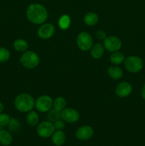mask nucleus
Returning a JSON list of instances; mask_svg holds the SVG:
<instances>
[{
    "mask_svg": "<svg viewBox=\"0 0 145 146\" xmlns=\"http://www.w3.org/2000/svg\"><path fill=\"white\" fill-rule=\"evenodd\" d=\"M26 15L28 21L36 25L43 24L48 17L47 9L39 3H33L27 7Z\"/></svg>",
    "mask_w": 145,
    "mask_h": 146,
    "instance_id": "1",
    "label": "nucleus"
},
{
    "mask_svg": "<svg viewBox=\"0 0 145 146\" xmlns=\"http://www.w3.org/2000/svg\"><path fill=\"white\" fill-rule=\"evenodd\" d=\"M14 107L21 113H28L35 107V100L34 97L26 93L18 94L14 101Z\"/></svg>",
    "mask_w": 145,
    "mask_h": 146,
    "instance_id": "2",
    "label": "nucleus"
},
{
    "mask_svg": "<svg viewBox=\"0 0 145 146\" xmlns=\"http://www.w3.org/2000/svg\"><path fill=\"white\" fill-rule=\"evenodd\" d=\"M19 62L25 68L34 69L39 65L40 57L34 51L27 50L25 52L22 53L19 58Z\"/></svg>",
    "mask_w": 145,
    "mask_h": 146,
    "instance_id": "3",
    "label": "nucleus"
},
{
    "mask_svg": "<svg viewBox=\"0 0 145 146\" xmlns=\"http://www.w3.org/2000/svg\"><path fill=\"white\" fill-rule=\"evenodd\" d=\"M125 69L129 73L136 74L142 69L144 66L143 61L137 56H129L124 61Z\"/></svg>",
    "mask_w": 145,
    "mask_h": 146,
    "instance_id": "4",
    "label": "nucleus"
},
{
    "mask_svg": "<svg viewBox=\"0 0 145 146\" xmlns=\"http://www.w3.org/2000/svg\"><path fill=\"white\" fill-rule=\"evenodd\" d=\"M77 46L82 51H88L93 45V39L90 34L87 31L79 33L76 39Z\"/></svg>",
    "mask_w": 145,
    "mask_h": 146,
    "instance_id": "5",
    "label": "nucleus"
},
{
    "mask_svg": "<svg viewBox=\"0 0 145 146\" xmlns=\"http://www.w3.org/2000/svg\"><path fill=\"white\" fill-rule=\"evenodd\" d=\"M55 129L53 123L48 121H42L38 123L36 127V133L42 138H48L51 137Z\"/></svg>",
    "mask_w": 145,
    "mask_h": 146,
    "instance_id": "6",
    "label": "nucleus"
},
{
    "mask_svg": "<svg viewBox=\"0 0 145 146\" xmlns=\"http://www.w3.org/2000/svg\"><path fill=\"white\" fill-rule=\"evenodd\" d=\"M53 102V100L50 96L42 95L35 101V108L38 112L46 113L52 108Z\"/></svg>",
    "mask_w": 145,
    "mask_h": 146,
    "instance_id": "7",
    "label": "nucleus"
},
{
    "mask_svg": "<svg viewBox=\"0 0 145 146\" xmlns=\"http://www.w3.org/2000/svg\"><path fill=\"white\" fill-rule=\"evenodd\" d=\"M122 43L121 39L116 36H107L103 41V46L105 50L111 53L119 51L122 48Z\"/></svg>",
    "mask_w": 145,
    "mask_h": 146,
    "instance_id": "8",
    "label": "nucleus"
},
{
    "mask_svg": "<svg viewBox=\"0 0 145 146\" xmlns=\"http://www.w3.org/2000/svg\"><path fill=\"white\" fill-rule=\"evenodd\" d=\"M55 26L51 23H44L38 29V36L43 40H48L54 35Z\"/></svg>",
    "mask_w": 145,
    "mask_h": 146,
    "instance_id": "9",
    "label": "nucleus"
},
{
    "mask_svg": "<svg viewBox=\"0 0 145 146\" xmlns=\"http://www.w3.org/2000/svg\"><path fill=\"white\" fill-rule=\"evenodd\" d=\"M61 119L68 123H74L80 119L79 112L72 108H65L61 111Z\"/></svg>",
    "mask_w": 145,
    "mask_h": 146,
    "instance_id": "10",
    "label": "nucleus"
},
{
    "mask_svg": "<svg viewBox=\"0 0 145 146\" xmlns=\"http://www.w3.org/2000/svg\"><path fill=\"white\" fill-rule=\"evenodd\" d=\"M94 135V130L88 125L80 126L75 131V137L79 141H85L90 139Z\"/></svg>",
    "mask_w": 145,
    "mask_h": 146,
    "instance_id": "11",
    "label": "nucleus"
},
{
    "mask_svg": "<svg viewBox=\"0 0 145 146\" xmlns=\"http://www.w3.org/2000/svg\"><path fill=\"white\" fill-rule=\"evenodd\" d=\"M115 92L119 98H126L132 94V86L129 82H121L116 86Z\"/></svg>",
    "mask_w": 145,
    "mask_h": 146,
    "instance_id": "12",
    "label": "nucleus"
},
{
    "mask_svg": "<svg viewBox=\"0 0 145 146\" xmlns=\"http://www.w3.org/2000/svg\"><path fill=\"white\" fill-rule=\"evenodd\" d=\"M51 141L55 146H62L66 141V135L63 131L55 130L51 135Z\"/></svg>",
    "mask_w": 145,
    "mask_h": 146,
    "instance_id": "13",
    "label": "nucleus"
},
{
    "mask_svg": "<svg viewBox=\"0 0 145 146\" xmlns=\"http://www.w3.org/2000/svg\"><path fill=\"white\" fill-rule=\"evenodd\" d=\"M105 50V48L103 44H101L100 43H97V44L92 45L90 51L91 56L94 59H100L103 56Z\"/></svg>",
    "mask_w": 145,
    "mask_h": 146,
    "instance_id": "14",
    "label": "nucleus"
},
{
    "mask_svg": "<svg viewBox=\"0 0 145 146\" xmlns=\"http://www.w3.org/2000/svg\"><path fill=\"white\" fill-rule=\"evenodd\" d=\"M107 74L113 80H119L123 76V71L118 66L113 65L107 68Z\"/></svg>",
    "mask_w": 145,
    "mask_h": 146,
    "instance_id": "15",
    "label": "nucleus"
},
{
    "mask_svg": "<svg viewBox=\"0 0 145 146\" xmlns=\"http://www.w3.org/2000/svg\"><path fill=\"white\" fill-rule=\"evenodd\" d=\"M13 142V137L9 131L0 130V144L3 146H9Z\"/></svg>",
    "mask_w": 145,
    "mask_h": 146,
    "instance_id": "16",
    "label": "nucleus"
},
{
    "mask_svg": "<svg viewBox=\"0 0 145 146\" xmlns=\"http://www.w3.org/2000/svg\"><path fill=\"white\" fill-rule=\"evenodd\" d=\"M99 21V17L98 14L94 11H89L83 17V21L85 24L89 27H93L98 24Z\"/></svg>",
    "mask_w": 145,
    "mask_h": 146,
    "instance_id": "17",
    "label": "nucleus"
},
{
    "mask_svg": "<svg viewBox=\"0 0 145 146\" xmlns=\"http://www.w3.org/2000/svg\"><path fill=\"white\" fill-rule=\"evenodd\" d=\"M14 50L17 52L24 53L28 49V44L26 40L23 38H17L13 44Z\"/></svg>",
    "mask_w": 145,
    "mask_h": 146,
    "instance_id": "18",
    "label": "nucleus"
},
{
    "mask_svg": "<svg viewBox=\"0 0 145 146\" xmlns=\"http://www.w3.org/2000/svg\"><path fill=\"white\" fill-rule=\"evenodd\" d=\"M125 60V56L124 54L119 51H115L111 54L110 56H109V61L112 63L113 65L119 66L124 63Z\"/></svg>",
    "mask_w": 145,
    "mask_h": 146,
    "instance_id": "19",
    "label": "nucleus"
},
{
    "mask_svg": "<svg viewBox=\"0 0 145 146\" xmlns=\"http://www.w3.org/2000/svg\"><path fill=\"white\" fill-rule=\"evenodd\" d=\"M26 121L30 126H36L39 122V115L36 111H31L28 113L26 118Z\"/></svg>",
    "mask_w": 145,
    "mask_h": 146,
    "instance_id": "20",
    "label": "nucleus"
},
{
    "mask_svg": "<svg viewBox=\"0 0 145 146\" xmlns=\"http://www.w3.org/2000/svg\"><path fill=\"white\" fill-rule=\"evenodd\" d=\"M71 24V19L68 14H63L58 21V27L61 30H67L69 29Z\"/></svg>",
    "mask_w": 145,
    "mask_h": 146,
    "instance_id": "21",
    "label": "nucleus"
},
{
    "mask_svg": "<svg viewBox=\"0 0 145 146\" xmlns=\"http://www.w3.org/2000/svg\"><path fill=\"white\" fill-rule=\"evenodd\" d=\"M66 99L62 96H58L55 98L53 100V108H55L57 111H60V112H61L63 110L65 109L66 108Z\"/></svg>",
    "mask_w": 145,
    "mask_h": 146,
    "instance_id": "22",
    "label": "nucleus"
},
{
    "mask_svg": "<svg viewBox=\"0 0 145 146\" xmlns=\"http://www.w3.org/2000/svg\"><path fill=\"white\" fill-rule=\"evenodd\" d=\"M61 112L57 110H55V108H51V110L47 112V121H50V122L53 123L55 121H58V120L61 119Z\"/></svg>",
    "mask_w": 145,
    "mask_h": 146,
    "instance_id": "23",
    "label": "nucleus"
},
{
    "mask_svg": "<svg viewBox=\"0 0 145 146\" xmlns=\"http://www.w3.org/2000/svg\"><path fill=\"white\" fill-rule=\"evenodd\" d=\"M7 126H8V129L10 132L16 133L19 131V129L21 128V123L16 118H11Z\"/></svg>",
    "mask_w": 145,
    "mask_h": 146,
    "instance_id": "24",
    "label": "nucleus"
},
{
    "mask_svg": "<svg viewBox=\"0 0 145 146\" xmlns=\"http://www.w3.org/2000/svg\"><path fill=\"white\" fill-rule=\"evenodd\" d=\"M11 54L8 48L5 47H0V63H6L9 60Z\"/></svg>",
    "mask_w": 145,
    "mask_h": 146,
    "instance_id": "25",
    "label": "nucleus"
},
{
    "mask_svg": "<svg viewBox=\"0 0 145 146\" xmlns=\"http://www.w3.org/2000/svg\"><path fill=\"white\" fill-rule=\"evenodd\" d=\"M10 119L11 118L8 114L4 113L3 112L1 113H0V127H4L8 125Z\"/></svg>",
    "mask_w": 145,
    "mask_h": 146,
    "instance_id": "26",
    "label": "nucleus"
},
{
    "mask_svg": "<svg viewBox=\"0 0 145 146\" xmlns=\"http://www.w3.org/2000/svg\"><path fill=\"white\" fill-rule=\"evenodd\" d=\"M53 125L54 127H55V130H58V131H63V130L65 128V122L63 120H62L61 118V119L55 121V122L53 123Z\"/></svg>",
    "mask_w": 145,
    "mask_h": 146,
    "instance_id": "27",
    "label": "nucleus"
},
{
    "mask_svg": "<svg viewBox=\"0 0 145 146\" xmlns=\"http://www.w3.org/2000/svg\"><path fill=\"white\" fill-rule=\"evenodd\" d=\"M96 38L100 41H104L107 38V34L103 30H98L96 32Z\"/></svg>",
    "mask_w": 145,
    "mask_h": 146,
    "instance_id": "28",
    "label": "nucleus"
},
{
    "mask_svg": "<svg viewBox=\"0 0 145 146\" xmlns=\"http://www.w3.org/2000/svg\"><path fill=\"white\" fill-rule=\"evenodd\" d=\"M141 96H142V98L145 100V84L142 86V89H141Z\"/></svg>",
    "mask_w": 145,
    "mask_h": 146,
    "instance_id": "29",
    "label": "nucleus"
},
{
    "mask_svg": "<svg viewBox=\"0 0 145 146\" xmlns=\"http://www.w3.org/2000/svg\"><path fill=\"white\" fill-rule=\"evenodd\" d=\"M4 104H3L2 103H1V101H0V113L3 112V111H4Z\"/></svg>",
    "mask_w": 145,
    "mask_h": 146,
    "instance_id": "30",
    "label": "nucleus"
},
{
    "mask_svg": "<svg viewBox=\"0 0 145 146\" xmlns=\"http://www.w3.org/2000/svg\"><path fill=\"white\" fill-rule=\"evenodd\" d=\"M43 1H48V0H43Z\"/></svg>",
    "mask_w": 145,
    "mask_h": 146,
    "instance_id": "31",
    "label": "nucleus"
},
{
    "mask_svg": "<svg viewBox=\"0 0 145 146\" xmlns=\"http://www.w3.org/2000/svg\"><path fill=\"white\" fill-rule=\"evenodd\" d=\"M1 146H3V145H1Z\"/></svg>",
    "mask_w": 145,
    "mask_h": 146,
    "instance_id": "32",
    "label": "nucleus"
}]
</instances>
